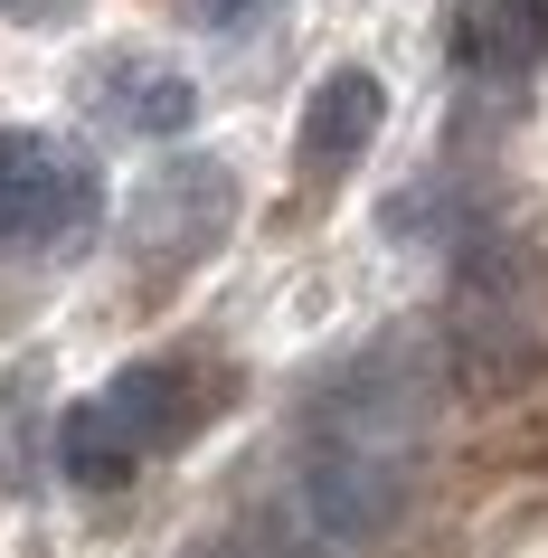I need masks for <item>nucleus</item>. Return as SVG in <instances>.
Masks as SVG:
<instances>
[{
	"instance_id": "7",
	"label": "nucleus",
	"mask_w": 548,
	"mask_h": 558,
	"mask_svg": "<svg viewBox=\"0 0 548 558\" xmlns=\"http://www.w3.org/2000/svg\"><path fill=\"white\" fill-rule=\"evenodd\" d=\"M114 105H123L133 133H190V114H199V95L180 86L171 66H133V76L114 86Z\"/></svg>"
},
{
	"instance_id": "3",
	"label": "nucleus",
	"mask_w": 548,
	"mask_h": 558,
	"mask_svg": "<svg viewBox=\"0 0 548 558\" xmlns=\"http://www.w3.org/2000/svg\"><path fill=\"white\" fill-rule=\"evenodd\" d=\"M208 398H218V388H199L180 360H143V369H123V379L105 388V416L133 436V454H171V445L208 416Z\"/></svg>"
},
{
	"instance_id": "4",
	"label": "nucleus",
	"mask_w": 548,
	"mask_h": 558,
	"mask_svg": "<svg viewBox=\"0 0 548 558\" xmlns=\"http://www.w3.org/2000/svg\"><path fill=\"white\" fill-rule=\"evenodd\" d=\"M378 114H388V95H378L369 66H331L313 86V105H303V171L313 180H341L360 151H369Z\"/></svg>"
},
{
	"instance_id": "8",
	"label": "nucleus",
	"mask_w": 548,
	"mask_h": 558,
	"mask_svg": "<svg viewBox=\"0 0 548 558\" xmlns=\"http://www.w3.org/2000/svg\"><path fill=\"white\" fill-rule=\"evenodd\" d=\"M199 20L208 29H236V20H256V0H199Z\"/></svg>"
},
{
	"instance_id": "6",
	"label": "nucleus",
	"mask_w": 548,
	"mask_h": 558,
	"mask_svg": "<svg viewBox=\"0 0 548 558\" xmlns=\"http://www.w3.org/2000/svg\"><path fill=\"white\" fill-rule=\"evenodd\" d=\"M133 464H143V454H133V436L105 416V398H86V408H66V416H58V473H66V483L114 493Z\"/></svg>"
},
{
	"instance_id": "1",
	"label": "nucleus",
	"mask_w": 548,
	"mask_h": 558,
	"mask_svg": "<svg viewBox=\"0 0 548 558\" xmlns=\"http://www.w3.org/2000/svg\"><path fill=\"white\" fill-rule=\"evenodd\" d=\"M406 483H416L406 398L388 379H360V369H350L341 398H331L321 426H313V454H303V521H313L331 549H369V539L398 530Z\"/></svg>"
},
{
	"instance_id": "5",
	"label": "nucleus",
	"mask_w": 548,
	"mask_h": 558,
	"mask_svg": "<svg viewBox=\"0 0 548 558\" xmlns=\"http://www.w3.org/2000/svg\"><path fill=\"white\" fill-rule=\"evenodd\" d=\"M228 199H236V190H228V171H218V161H171V171L143 190V208H133V218H143L151 246L190 256V246H208V236L228 228Z\"/></svg>"
},
{
	"instance_id": "2",
	"label": "nucleus",
	"mask_w": 548,
	"mask_h": 558,
	"mask_svg": "<svg viewBox=\"0 0 548 558\" xmlns=\"http://www.w3.org/2000/svg\"><path fill=\"white\" fill-rule=\"evenodd\" d=\"M105 218V180L86 151L48 133H0V246H58Z\"/></svg>"
}]
</instances>
